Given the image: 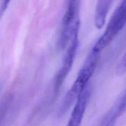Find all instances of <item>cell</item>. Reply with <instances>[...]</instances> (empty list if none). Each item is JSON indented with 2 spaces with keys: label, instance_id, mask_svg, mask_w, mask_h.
<instances>
[{
  "label": "cell",
  "instance_id": "1",
  "mask_svg": "<svg viewBox=\"0 0 126 126\" xmlns=\"http://www.w3.org/2000/svg\"><path fill=\"white\" fill-rule=\"evenodd\" d=\"M99 58L100 53L93 50L90 52L83 64L82 67L78 73L76 79L63 99L59 110L58 114L59 116H63L65 114L88 86L89 81L97 66Z\"/></svg>",
  "mask_w": 126,
  "mask_h": 126
},
{
  "label": "cell",
  "instance_id": "7",
  "mask_svg": "<svg viewBox=\"0 0 126 126\" xmlns=\"http://www.w3.org/2000/svg\"><path fill=\"white\" fill-rule=\"evenodd\" d=\"M118 118L114 110L111 108L103 118L100 126H114Z\"/></svg>",
  "mask_w": 126,
  "mask_h": 126
},
{
  "label": "cell",
  "instance_id": "10",
  "mask_svg": "<svg viewBox=\"0 0 126 126\" xmlns=\"http://www.w3.org/2000/svg\"><path fill=\"white\" fill-rule=\"evenodd\" d=\"M9 1H0V19L2 18L5 11L7 9L9 4Z\"/></svg>",
  "mask_w": 126,
  "mask_h": 126
},
{
  "label": "cell",
  "instance_id": "8",
  "mask_svg": "<svg viewBox=\"0 0 126 126\" xmlns=\"http://www.w3.org/2000/svg\"><path fill=\"white\" fill-rule=\"evenodd\" d=\"M112 108L114 110L119 118L126 111V88Z\"/></svg>",
  "mask_w": 126,
  "mask_h": 126
},
{
  "label": "cell",
  "instance_id": "9",
  "mask_svg": "<svg viewBox=\"0 0 126 126\" xmlns=\"http://www.w3.org/2000/svg\"><path fill=\"white\" fill-rule=\"evenodd\" d=\"M126 72V51L125 52L121 61L116 68V74L117 75H122Z\"/></svg>",
  "mask_w": 126,
  "mask_h": 126
},
{
  "label": "cell",
  "instance_id": "5",
  "mask_svg": "<svg viewBox=\"0 0 126 126\" xmlns=\"http://www.w3.org/2000/svg\"><path fill=\"white\" fill-rule=\"evenodd\" d=\"M90 95L91 89L88 86L75 103L67 126H81Z\"/></svg>",
  "mask_w": 126,
  "mask_h": 126
},
{
  "label": "cell",
  "instance_id": "6",
  "mask_svg": "<svg viewBox=\"0 0 126 126\" xmlns=\"http://www.w3.org/2000/svg\"><path fill=\"white\" fill-rule=\"evenodd\" d=\"M112 3V1H99L97 2L94 15V24L97 29H101L105 25L106 17Z\"/></svg>",
  "mask_w": 126,
  "mask_h": 126
},
{
  "label": "cell",
  "instance_id": "3",
  "mask_svg": "<svg viewBox=\"0 0 126 126\" xmlns=\"http://www.w3.org/2000/svg\"><path fill=\"white\" fill-rule=\"evenodd\" d=\"M126 25V1H123L114 11L105 32L97 39L92 50L100 53Z\"/></svg>",
  "mask_w": 126,
  "mask_h": 126
},
{
  "label": "cell",
  "instance_id": "2",
  "mask_svg": "<svg viewBox=\"0 0 126 126\" xmlns=\"http://www.w3.org/2000/svg\"><path fill=\"white\" fill-rule=\"evenodd\" d=\"M80 9V1H69L67 2L58 41V47L60 50L67 47L74 33L79 30Z\"/></svg>",
  "mask_w": 126,
  "mask_h": 126
},
{
  "label": "cell",
  "instance_id": "4",
  "mask_svg": "<svg viewBox=\"0 0 126 126\" xmlns=\"http://www.w3.org/2000/svg\"><path fill=\"white\" fill-rule=\"evenodd\" d=\"M79 30H78L74 33L71 41L69 43L64 56L63 63L54 78V92L56 93H57L60 89L64 80L71 71L74 65L79 47Z\"/></svg>",
  "mask_w": 126,
  "mask_h": 126
}]
</instances>
